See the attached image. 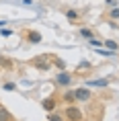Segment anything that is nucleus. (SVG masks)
<instances>
[{"instance_id": "20e7f679", "label": "nucleus", "mask_w": 119, "mask_h": 121, "mask_svg": "<svg viewBox=\"0 0 119 121\" xmlns=\"http://www.w3.org/2000/svg\"><path fill=\"white\" fill-rule=\"evenodd\" d=\"M33 66H35V68H39V70H49V64H45L43 60H33Z\"/></svg>"}, {"instance_id": "423d86ee", "label": "nucleus", "mask_w": 119, "mask_h": 121, "mask_svg": "<svg viewBox=\"0 0 119 121\" xmlns=\"http://www.w3.org/2000/svg\"><path fill=\"white\" fill-rule=\"evenodd\" d=\"M53 107H56V99H51V96H49V99H45V101H43V109H45V111H51Z\"/></svg>"}, {"instance_id": "f257e3e1", "label": "nucleus", "mask_w": 119, "mask_h": 121, "mask_svg": "<svg viewBox=\"0 0 119 121\" xmlns=\"http://www.w3.org/2000/svg\"><path fill=\"white\" fill-rule=\"evenodd\" d=\"M66 117H68L70 121H80L82 119V113L76 107H68V109H66Z\"/></svg>"}, {"instance_id": "1a4fd4ad", "label": "nucleus", "mask_w": 119, "mask_h": 121, "mask_svg": "<svg viewBox=\"0 0 119 121\" xmlns=\"http://www.w3.org/2000/svg\"><path fill=\"white\" fill-rule=\"evenodd\" d=\"M107 47H109V49H111V51H117V49H119V45L115 43V41H111V39L107 41Z\"/></svg>"}, {"instance_id": "6e6552de", "label": "nucleus", "mask_w": 119, "mask_h": 121, "mask_svg": "<svg viewBox=\"0 0 119 121\" xmlns=\"http://www.w3.org/2000/svg\"><path fill=\"white\" fill-rule=\"evenodd\" d=\"M0 121H10V115L6 109H0Z\"/></svg>"}, {"instance_id": "2eb2a0df", "label": "nucleus", "mask_w": 119, "mask_h": 121, "mask_svg": "<svg viewBox=\"0 0 119 121\" xmlns=\"http://www.w3.org/2000/svg\"><path fill=\"white\" fill-rule=\"evenodd\" d=\"M49 119H51V121H62V117H60V115H51Z\"/></svg>"}, {"instance_id": "9d476101", "label": "nucleus", "mask_w": 119, "mask_h": 121, "mask_svg": "<svg viewBox=\"0 0 119 121\" xmlns=\"http://www.w3.org/2000/svg\"><path fill=\"white\" fill-rule=\"evenodd\" d=\"M82 37H86V39H93V33H90V29H82Z\"/></svg>"}, {"instance_id": "7ed1b4c3", "label": "nucleus", "mask_w": 119, "mask_h": 121, "mask_svg": "<svg viewBox=\"0 0 119 121\" xmlns=\"http://www.w3.org/2000/svg\"><path fill=\"white\" fill-rule=\"evenodd\" d=\"M56 80H57V84H62V86H68L72 78H70V74H68V72H60Z\"/></svg>"}, {"instance_id": "0eeeda50", "label": "nucleus", "mask_w": 119, "mask_h": 121, "mask_svg": "<svg viewBox=\"0 0 119 121\" xmlns=\"http://www.w3.org/2000/svg\"><path fill=\"white\" fill-rule=\"evenodd\" d=\"M88 86H99V88H103V86H107V80H90Z\"/></svg>"}, {"instance_id": "9b49d317", "label": "nucleus", "mask_w": 119, "mask_h": 121, "mask_svg": "<svg viewBox=\"0 0 119 121\" xmlns=\"http://www.w3.org/2000/svg\"><path fill=\"white\" fill-rule=\"evenodd\" d=\"M4 88H6V90H14V88H17V84H13V82H6V84H4Z\"/></svg>"}, {"instance_id": "f03ea898", "label": "nucleus", "mask_w": 119, "mask_h": 121, "mask_svg": "<svg viewBox=\"0 0 119 121\" xmlns=\"http://www.w3.org/2000/svg\"><path fill=\"white\" fill-rule=\"evenodd\" d=\"M74 96L78 99V101H88V99H90V90L88 88H78L74 92Z\"/></svg>"}, {"instance_id": "f8f14e48", "label": "nucleus", "mask_w": 119, "mask_h": 121, "mask_svg": "<svg viewBox=\"0 0 119 121\" xmlns=\"http://www.w3.org/2000/svg\"><path fill=\"white\" fill-rule=\"evenodd\" d=\"M64 99H66V101H74L76 96H74V92H66V96H64Z\"/></svg>"}, {"instance_id": "39448f33", "label": "nucleus", "mask_w": 119, "mask_h": 121, "mask_svg": "<svg viewBox=\"0 0 119 121\" xmlns=\"http://www.w3.org/2000/svg\"><path fill=\"white\" fill-rule=\"evenodd\" d=\"M27 37H29V41H31V43H39V41H41V35H39L37 31H29V35H27Z\"/></svg>"}, {"instance_id": "ddd939ff", "label": "nucleus", "mask_w": 119, "mask_h": 121, "mask_svg": "<svg viewBox=\"0 0 119 121\" xmlns=\"http://www.w3.org/2000/svg\"><path fill=\"white\" fill-rule=\"evenodd\" d=\"M111 17H113V19H117V17H119V8H113V10H111Z\"/></svg>"}, {"instance_id": "4468645a", "label": "nucleus", "mask_w": 119, "mask_h": 121, "mask_svg": "<svg viewBox=\"0 0 119 121\" xmlns=\"http://www.w3.org/2000/svg\"><path fill=\"white\" fill-rule=\"evenodd\" d=\"M76 17H78V14H76L74 10H68V19H76Z\"/></svg>"}]
</instances>
